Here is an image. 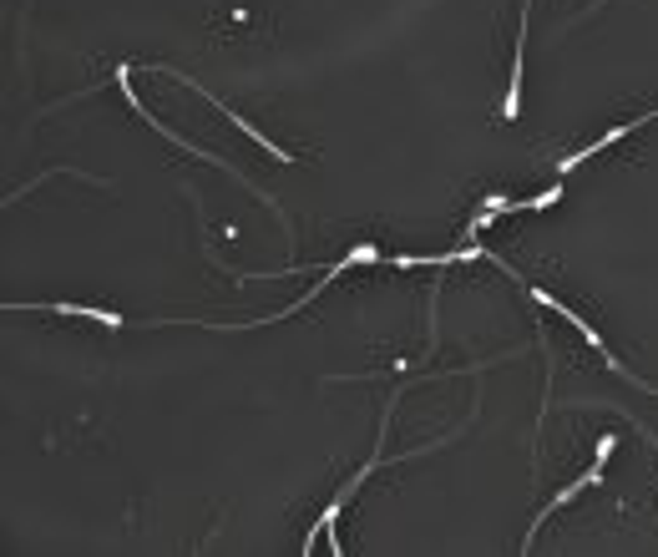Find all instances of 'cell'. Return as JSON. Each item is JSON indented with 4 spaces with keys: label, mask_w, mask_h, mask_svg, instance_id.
Returning <instances> with one entry per match:
<instances>
[{
    "label": "cell",
    "mask_w": 658,
    "mask_h": 557,
    "mask_svg": "<svg viewBox=\"0 0 658 557\" xmlns=\"http://www.w3.org/2000/svg\"><path fill=\"white\" fill-rule=\"evenodd\" d=\"M21 309H46V314H76V320H97V325H107V330H127V320L117 309H97V304H21Z\"/></svg>",
    "instance_id": "obj_2"
},
{
    "label": "cell",
    "mask_w": 658,
    "mask_h": 557,
    "mask_svg": "<svg viewBox=\"0 0 658 557\" xmlns=\"http://www.w3.org/2000/svg\"><path fill=\"white\" fill-rule=\"evenodd\" d=\"M613 446H618V436H603V441L593 446V466H588V471H583V476H578V482H572V487H562V492H557V497H552V502H547V507L537 512L532 532H537V527H542V522H547V517L557 512V507H567V502L578 497V492H588V487H598V482H603V461L613 456ZM532 532H527V547H532Z\"/></svg>",
    "instance_id": "obj_1"
}]
</instances>
